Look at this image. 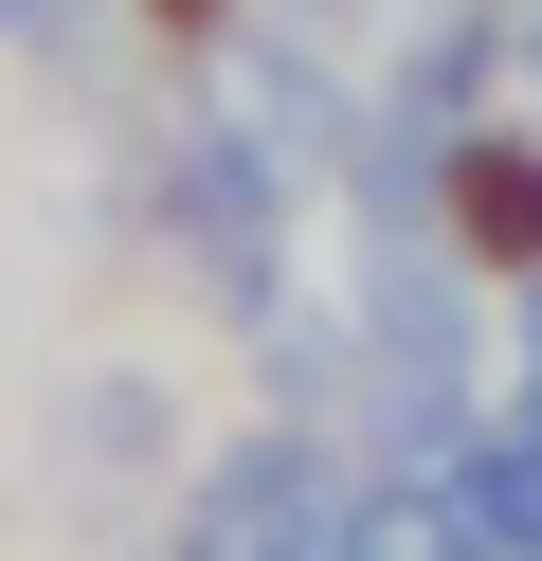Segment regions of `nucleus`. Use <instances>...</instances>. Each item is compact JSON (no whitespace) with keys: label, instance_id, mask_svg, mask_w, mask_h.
<instances>
[{"label":"nucleus","instance_id":"1","mask_svg":"<svg viewBox=\"0 0 542 561\" xmlns=\"http://www.w3.org/2000/svg\"><path fill=\"white\" fill-rule=\"evenodd\" d=\"M344 471H325L308 435H235L199 471V507H181V561H344Z\"/></svg>","mask_w":542,"mask_h":561},{"label":"nucleus","instance_id":"2","mask_svg":"<svg viewBox=\"0 0 542 561\" xmlns=\"http://www.w3.org/2000/svg\"><path fill=\"white\" fill-rule=\"evenodd\" d=\"M163 199H181V254H199V290H217V308H272V254H289V163H272V146H235V127H199Z\"/></svg>","mask_w":542,"mask_h":561},{"label":"nucleus","instance_id":"3","mask_svg":"<svg viewBox=\"0 0 542 561\" xmlns=\"http://www.w3.org/2000/svg\"><path fill=\"white\" fill-rule=\"evenodd\" d=\"M434 489H452V525H470V543H488V561H542V399H506V416H470V453H452V471H434Z\"/></svg>","mask_w":542,"mask_h":561},{"label":"nucleus","instance_id":"4","mask_svg":"<svg viewBox=\"0 0 542 561\" xmlns=\"http://www.w3.org/2000/svg\"><path fill=\"white\" fill-rule=\"evenodd\" d=\"M55 435H72V471H91V489H127L145 453H163V380H72Z\"/></svg>","mask_w":542,"mask_h":561},{"label":"nucleus","instance_id":"5","mask_svg":"<svg viewBox=\"0 0 542 561\" xmlns=\"http://www.w3.org/2000/svg\"><path fill=\"white\" fill-rule=\"evenodd\" d=\"M452 218L488 236V254H542V163H506L488 127H470V146H452Z\"/></svg>","mask_w":542,"mask_h":561},{"label":"nucleus","instance_id":"6","mask_svg":"<svg viewBox=\"0 0 542 561\" xmlns=\"http://www.w3.org/2000/svg\"><path fill=\"white\" fill-rule=\"evenodd\" d=\"M72 19H91V0H0V37H72Z\"/></svg>","mask_w":542,"mask_h":561},{"label":"nucleus","instance_id":"7","mask_svg":"<svg viewBox=\"0 0 542 561\" xmlns=\"http://www.w3.org/2000/svg\"><path fill=\"white\" fill-rule=\"evenodd\" d=\"M524 399H542V272H524Z\"/></svg>","mask_w":542,"mask_h":561},{"label":"nucleus","instance_id":"8","mask_svg":"<svg viewBox=\"0 0 542 561\" xmlns=\"http://www.w3.org/2000/svg\"><path fill=\"white\" fill-rule=\"evenodd\" d=\"M524 73H542V0H524Z\"/></svg>","mask_w":542,"mask_h":561},{"label":"nucleus","instance_id":"9","mask_svg":"<svg viewBox=\"0 0 542 561\" xmlns=\"http://www.w3.org/2000/svg\"><path fill=\"white\" fill-rule=\"evenodd\" d=\"M470 561H488V543H470Z\"/></svg>","mask_w":542,"mask_h":561}]
</instances>
